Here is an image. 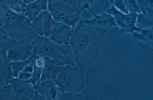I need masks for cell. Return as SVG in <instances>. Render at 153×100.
<instances>
[{
  "label": "cell",
  "instance_id": "6da1fadb",
  "mask_svg": "<svg viewBox=\"0 0 153 100\" xmlns=\"http://www.w3.org/2000/svg\"><path fill=\"white\" fill-rule=\"evenodd\" d=\"M73 29L70 40L77 66L82 72L98 53L107 30L80 20Z\"/></svg>",
  "mask_w": 153,
  "mask_h": 100
},
{
  "label": "cell",
  "instance_id": "7a4b0ae2",
  "mask_svg": "<svg viewBox=\"0 0 153 100\" xmlns=\"http://www.w3.org/2000/svg\"><path fill=\"white\" fill-rule=\"evenodd\" d=\"M92 0H48L47 10L56 21L64 23L73 28L80 20L85 9L91 11Z\"/></svg>",
  "mask_w": 153,
  "mask_h": 100
},
{
  "label": "cell",
  "instance_id": "3957f363",
  "mask_svg": "<svg viewBox=\"0 0 153 100\" xmlns=\"http://www.w3.org/2000/svg\"><path fill=\"white\" fill-rule=\"evenodd\" d=\"M33 53L53 60L59 66L75 65L65 46L59 45L44 36L36 34L32 41Z\"/></svg>",
  "mask_w": 153,
  "mask_h": 100
},
{
  "label": "cell",
  "instance_id": "277c9868",
  "mask_svg": "<svg viewBox=\"0 0 153 100\" xmlns=\"http://www.w3.org/2000/svg\"><path fill=\"white\" fill-rule=\"evenodd\" d=\"M55 82L58 94L66 92L80 93L84 87L82 72L76 65L60 66Z\"/></svg>",
  "mask_w": 153,
  "mask_h": 100
},
{
  "label": "cell",
  "instance_id": "5b68a950",
  "mask_svg": "<svg viewBox=\"0 0 153 100\" xmlns=\"http://www.w3.org/2000/svg\"><path fill=\"white\" fill-rule=\"evenodd\" d=\"M106 13L112 16L117 27L120 28V32L122 34L140 32L142 29L137 27L135 25L138 14L123 13L111 4V7L107 9Z\"/></svg>",
  "mask_w": 153,
  "mask_h": 100
},
{
  "label": "cell",
  "instance_id": "8992f818",
  "mask_svg": "<svg viewBox=\"0 0 153 100\" xmlns=\"http://www.w3.org/2000/svg\"><path fill=\"white\" fill-rule=\"evenodd\" d=\"M32 41L26 38L14 39L7 52L6 62L20 61L28 58L33 53Z\"/></svg>",
  "mask_w": 153,
  "mask_h": 100
},
{
  "label": "cell",
  "instance_id": "52a82bcc",
  "mask_svg": "<svg viewBox=\"0 0 153 100\" xmlns=\"http://www.w3.org/2000/svg\"><path fill=\"white\" fill-rule=\"evenodd\" d=\"M55 21L48 10H43L31 21L30 26L36 34L48 37Z\"/></svg>",
  "mask_w": 153,
  "mask_h": 100
},
{
  "label": "cell",
  "instance_id": "ba28073f",
  "mask_svg": "<svg viewBox=\"0 0 153 100\" xmlns=\"http://www.w3.org/2000/svg\"><path fill=\"white\" fill-rule=\"evenodd\" d=\"M16 100H30L36 90L35 85L28 82L13 77L10 81Z\"/></svg>",
  "mask_w": 153,
  "mask_h": 100
},
{
  "label": "cell",
  "instance_id": "9c48e42d",
  "mask_svg": "<svg viewBox=\"0 0 153 100\" xmlns=\"http://www.w3.org/2000/svg\"><path fill=\"white\" fill-rule=\"evenodd\" d=\"M72 27L62 22L55 21L49 39L59 45L66 46L70 43Z\"/></svg>",
  "mask_w": 153,
  "mask_h": 100
},
{
  "label": "cell",
  "instance_id": "30bf717a",
  "mask_svg": "<svg viewBox=\"0 0 153 100\" xmlns=\"http://www.w3.org/2000/svg\"><path fill=\"white\" fill-rule=\"evenodd\" d=\"M90 12L94 17L90 19L83 20L84 22L87 24L107 30L112 27H118L114 18L110 14L106 12L98 15L92 10Z\"/></svg>",
  "mask_w": 153,
  "mask_h": 100
},
{
  "label": "cell",
  "instance_id": "8fae6325",
  "mask_svg": "<svg viewBox=\"0 0 153 100\" xmlns=\"http://www.w3.org/2000/svg\"><path fill=\"white\" fill-rule=\"evenodd\" d=\"M35 86L36 91L45 100H56L58 90L57 85L53 81L46 80L40 81Z\"/></svg>",
  "mask_w": 153,
  "mask_h": 100
},
{
  "label": "cell",
  "instance_id": "7c38bea8",
  "mask_svg": "<svg viewBox=\"0 0 153 100\" xmlns=\"http://www.w3.org/2000/svg\"><path fill=\"white\" fill-rule=\"evenodd\" d=\"M48 0H35L26 5L25 15L31 21L43 10H47Z\"/></svg>",
  "mask_w": 153,
  "mask_h": 100
},
{
  "label": "cell",
  "instance_id": "4fadbf2b",
  "mask_svg": "<svg viewBox=\"0 0 153 100\" xmlns=\"http://www.w3.org/2000/svg\"><path fill=\"white\" fill-rule=\"evenodd\" d=\"M43 58L45 64L42 70L40 81L50 80L55 82L60 66L52 60L48 58Z\"/></svg>",
  "mask_w": 153,
  "mask_h": 100
},
{
  "label": "cell",
  "instance_id": "5bb4252c",
  "mask_svg": "<svg viewBox=\"0 0 153 100\" xmlns=\"http://www.w3.org/2000/svg\"><path fill=\"white\" fill-rule=\"evenodd\" d=\"M153 28L147 29H142L138 33H133L134 38L138 42L141 47L150 50H152Z\"/></svg>",
  "mask_w": 153,
  "mask_h": 100
},
{
  "label": "cell",
  "instance_id": "9a60e30c",
  "mask_svg": "<svg viewBox=\"0 0 153 100\" xmlns=\"http://www.w3.org/2000/svg\"><path fill=\"white\" fill-rule=\"evenodd\" d=\"M13 77L10 63L4 61L0 64V80L2 85L9 84Z\"/></svg>",
  "mask_w": 153,
  "mask_h": 100
},
{
  "label": "cell",
  "instance_id": "2e32d148",
  "mask_svg": "<svg viewBox=\"0 0 153 100\" xmlns=\"http://www.w3.org/2000/svg\"><path fill=\"white\" fill-rule=\"evenodd\" d=\"M31 55L26 60L13 61L10 62L13 77H17L19 72L27 65L32 63V59Z\"/></svg>",
  "mask_w": 153,
  "mask_h": 100
},
{
  "label": "cell",
  "instance_id": "e0dca14e",
  "mask_svg": "<svg viewBox=\"0 0 153 100\" xmlns=\"http://www.w3.org/2000/svg\"><path fill=\"white\" fill-rule=\"evenodd\" d=\"M140 13L153 16V0H137Z\"/></svg>",
  "mask_w": 153,
  "mask_h": 100
},
{
  "label": "cell",
  "instance_id": "ac0fdd59",
  "mask_svg": "<svg viewBox=\"0 0 153 100\" xmlns=\"http://www.w3.org/2000/svg\"><path fill=\"white\" fill-rule=\"evenodd\" d=\"M0 100H16L15 95L9 84L0 86Z\"/></svg>",
  "mask_w": 153,
  "mask_h": 100
},
{
  "label": "cell",
  "instance_id": "d6986e66",
  "mask_svg": "<svg viewBox=\"0 0 153 100\" xmlns=\"http://www.w3.org/2000/svg\"><path fill=\"white\" fill-rule=\"evenodd\" d=\"M137 22L143 26L149 28H153V16L141 13L138 14L137 17Z\"/></svg>",
  "mask_w": 153,
  "mask_h": 100
},
{
  "label": "cell",
  "instance_id": "ffe728a7",
  "mask_svg": "<svg viewBox=\"0 0 153 100\" xmlns=\"http://www.w3.org/2000/svg\"><path fill=\"white\" fill-rule=\"evenodd\" d=\"M82 99V96L80 93L66 92L57 94L56 100H80Z\"/></svg>",
  "mask_w": 153,
  "mask_h": 100
},
{
  "label": "cell",
  "instance_id": "44dd1931",
  "mask_svg": "<svg viewBox=\"0 0 153 100\" xmlns=\"http://www.w3.org/2000/svg\"><path fill=\"white\" fill-rule=\"evenodd\" d=\"M34 70V66L30 63L27 65L19 73L17 78L24 80H29L32 76Z\"/></svg>",
  "mask_w": 153,
  "mask_h": 100
},
{
  "label": "cell",
  "instance_id": "7402d4cb",
  "mask_svg": "<svg viewBox=\"0 0 153 100\" xmlns=\"http://www.w3.org/2000/svg\"><path fill=\"white\" fill-rule=\"evenodd\" d=\"M126 8L128 13H140L137 0H123Z\"/></svg>",
  "mask_w": 153,
  "mask_h": 100
},
{
  "label": "cell",
  "instance_id": "603a6c76",
  "mask_svg": "<svg viewBox=\"0 0 153 100\" xmlns=\"http://www.w3.org/2000/svg\"><path fill=\"white\" fill-rule=\"evenodd\" d=\"M33 66L34 70L30 78L27 80L35 85L40 81L42 68L37 67L34 65Z\"/></svg>",
  "mask_w": 153,
  "mask_h": 100
},
{
  "label": "cell",
  "instance_id": "cb8c5ba5",
  "mask_svg": "<svg viewBox=\"0 0 153 100\" xmlns=\"http://www.w3.org/2000/svg\"><path fill=\"white\" fill-rule=\"evenodd\" d=\"M111 4L118 10L125 13H129L125 7L123 0H113Z\"/></svg>",
  "mask_w": 153,
  "mask_h": 100
},
{
  "label": "cell",
  "instance_id": "d4e9b609",
  "mask_svg": "<svg viewBox=\"0 0 153 100\" xmlns=\"http://www.w3.org/2000/svg\"><path fill=\"white\" fill-rule=\"evenodd\" d=\"M30 100H45L44 98L35 91Z\"/></svg>",
  "mask_w": 153,
  "mask_h": 100
},
{
  "label": "cell",
  "instance_id": "484cf974",
  "mask_svg": "<svg viewBox=\"0 0 153 100\" xmlns=\"http://www.w3.org/2000/svg\"><path fill=\"white\" fill-rule=\"evenodd\" d=\"M7 34L5 31L0 29V41Z\"/></svg>",
  "mask_w": 153,
  "mask_h": 100
},
{
  "label": "cell",
  "instance_id": "4316f807",
  "mask_svg": "<svg viewBox=\"0 0 153 100\" xmlns=\"http://www.w3.org/2000/svg\"><path fill=\"white\" fill-rule=\"evenodd\" d=\"M5 61V59L3 53L0 49V64Z\"/></svg>",
  "mask_w": 153,
  "mask_h": 100
},
{
  "label": "cell",
  "instance_id": "83f0119b",
  "mask_svg": "<svg viewBox=\"0 0 153 100\" xmlns=\"http://www.w3.org/2000/svg\"><path fill=\"white\" fill-rule=\"evenodd\" d=\"M23 2L25 5H27L35 0H21Z\"/></svg>",
  "mask_w": 153,
  "mask_h": 100
},
{
  "label": "cell",
  "instance_id": "f1b7e54d",
  "mask_svg": "<svg viewBox=\"0 0 153 100\" xmlns=\"http://www.w3.org/2000/svg\"><path fill=\"white\" fill-rule=\"evenodd\" d=\"M2 85V83H1V82L0 80V86H1V85Z\"/></svg>",
  "mask_w": 153,
  "mask_h": 100
},
{
  "label": "cell",
  "instance_id": "f546056e",
  "mask_svg": "<svg viewBox=\"0 0 153 100\" xmlns=\"http://www.w3.org/2000/svg\"><path fill=\"white\" fill-rule=\"evenodd\" d=\"M93 2H95L97 0H92Z\"/></svg>",
  "mask_w": 153,
  "mask_h": 100
},
{
  "label": "cell",
  "instance_id": "4dcf8cb0",
  "mask_svg": "<svg viewBox=\"0 0 153 100\" xmlns=\"http://www.w3.org/2000/svg\"></svg>",
  "mask_w": 153,
  "mask_h": 100
}]
</instances>
